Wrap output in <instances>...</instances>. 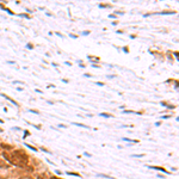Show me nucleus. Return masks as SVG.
Wrapping results in <instances>:
<instances>
[{
    "label": "nucleus",
    "instance_id": "nucleus-6",
    "mask_svg": "<svg viewBox=\"0 0 179 179\" xmlns=\"http://www.w3.org/2000/svg\"><path fill=\"white\" fill-rule=\"evenodd\" d=\"M51 179H56V178H51Z\"/></svg>",
    "mask_w": 179,
    "mask_h": 179
},
{
    "label": "nucleus",
    "instance_id": "nucleus-2",
    "mask_svg": "<svg viewBox=\"0 0 179 179\" xmlns=\"http://www.w3.org/2000/svg\"><path fill=\"white\" fill-rule=\"evenodd\" d=\"M74 125H78V127H82V128H87V125H84V124H79V123H73Z\"/></svg>",
    "mask_w": 179,
    "mask_h": 179
},
{
    "label": "nucleus",
    "instance_id": "nucleus-1",
    "mask_svg": "<svg viewBox=\"0 0 179 179\" xmlns=\"http://www.w3.org/2000/svg\"><path fill=\"white\" fill-rule=\"evenodd\" d=\"M11 161L17 165V166H25L28 164V158L25 155L24 152L20 150H16L12 155H11Z\"/></svg>",
    "mask_w": 179,
    "mask_h": 179
},
{
    "label": "nucleus",
    "instance_id": "nucleus-3",
    "mask_svg": "<svg viewBox=\"0 0 179 179\" xmlns=\"http://www.w3.org/2000/svg\"><path fill=\"white\" fill-rule=\"evenodd\" d=\"M99 116H103V117H111V115H109V114H100Z\"/></svg>",
    "mask_w": 179,
    "mask_h": 179
},
{
    "label": "nucleus",
    "instance_id": "nucleus-4",
    "mask_svg": "<svg viewBox=\"0 0 179 179\" xmlns=\"http://www.w3.org/2000/svg\"><path fill=\"white\" fill-rule=\"evenodd\" d=\"M97 85H99V86H104V84H103V82H97Z\"/></svg>",
    "mask_w": 179,
    "mask_h": 179
},
{
    "label": "nucleus",
    "instance_id": "nucleus-5",
    "mask_svg": "<svg viewBox=\"0 0 179 179\" xmlns=\"http://www.w3.org/2000/svg\"><path fill=\"white\" fill-rule=\"evenodd\" d=\"M22 179H30V178H22Z\"/></svg>",
    "mask_w": 179,
    "mask_h": 179
}]
</instances>
